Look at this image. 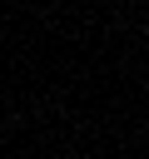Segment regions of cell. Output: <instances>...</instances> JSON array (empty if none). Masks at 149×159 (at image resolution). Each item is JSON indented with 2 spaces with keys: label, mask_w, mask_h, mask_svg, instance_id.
<instances>
[{
  "label": "cell",
  "mask_w": 149,
  "mask_h": 159,
  "mask_svg": "<svg viewBox=\"0 0 149 159\" xmlns=\"http://www.w3.org/2000/svg\"><path fill=\"white\" fill-rule=\"evenodd\" d=\"M144 94H149V89H144Z\"/></svg>",
  "instance_id": "cell-1"
}]
</instances>
